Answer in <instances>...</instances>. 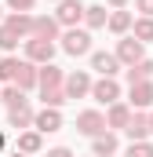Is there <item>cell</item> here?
<instances>
[{
	"instance_id": "cell-16",
	"label": "cell",
	"mask_w": 153,
	"mask_h": 157,
	"mask_svg": "<svg viewBox=\"0 0 153 157\" xmlns=\"http://www.w3.org/2000/svg\"><path fill=\"white\" fill-rule=\"evenodd\" d=\"M4 26H7V29H15L18 37H33V15H29V11H11Z\"/></svg>"
},
{
	"instance_id": "cell-18",
	"label": "cell",
	"mask_w": 153,
	"mask_h": 157,
	"mask_svg": "<svg viewBox=\"0 0 153 157\" xmlns=\"http://www.w3.org/2000/svg\"><path fill=\"white\" fill-rule=\"evenodd\" d=\"M33 121H37V113H33V106L26 102V106H18V110H7V124L11 128H33Z\"/></svg>"
},
{
	"instance_id": "cell-6",
	"label": "cell",
	"mask_w": 153,
	"mask_h": 157,
	"mask_svg": "<svg viewBox=\"0 0 153 157\" xmlns=\"http://www.w3.org/2000/svg\"><path fill=\"white\" fill-rule=\"evenodd\" d=\"M128 106L131 110H150L153 106V80H139L128 88Z\"/></svg>"
},
{
	"instance_id": "cell-9",
	"label": "cell",
	"mask_w": 153,
	"mask_h": 157,
	"mask_svg": "<svg viewBox=\"0 0 153 157\" xmlns=\"http://www.w3.org/2000/svg\"><path fill=\"white\" fill-rule=\"evenodd\" d=\"M84 11H88V7H84L80 0H62V4H58V11H55V18H58L66 29H73L76 22H84Z\"/></svg>"
},
{
	"instance_id": "cell-25",
	"label": "cell",
	"mask_w": 153,
	"mask_h": 157,
	"mask_svg": "<svg viewBox=\"0 0 153 157\" xmlns=\"http://www.w3.org/2000/svg\"><path fill=\"white\" fill-rule=\"evenodd\" d=\"M131 37L142 40V44H150L153 40V18H135V26H131Z\"/></svg>"
},
{
	"instance_id": "cell-7",
	"label": "cell",
	"mask_w": 153,
	"mask_h": 157,
	"mask_svg": "<svg viewBox=\"0 0 153 157\" xmlns=\"http://www.w3.org/2000/svg\"><path fill=\"white\" fill-rule=\"evenodd\" d=\"M91 84L95 80L88 77V70H73V73H66V95L69 99H84V95H91Z\"/></svg>"
},
{
	"instance_id": "cell-23",
	"label": "cell",
	"mask_w": 153,
	"mask_h": 157,
	"mask_svg": "<svg viewBox=\"0 0 153 157\" xmlns=\"http://www.w3.org/2000/svg\"><path fill=\"white\" fill-rule=\"evenodd\" d=\"M150 77H153V62H150V59L128 66V84H139V80H150Z\"/></svg>"
},
{
	"instance_id": "cell-17",
	"label": "cell",
	"mask_w": 153,
	"mask_h": 157,
	"mask_svg": "<svg viewBox=\"0 0 153 157\" xmlns=\"http://www.w3.org/2000/svg\"><path fill=\"white\" fill-rule=\"evenodd\" d=\"M47 88H66V73H62L55 62L40 66V91H47Z\"/></svg>"
},
{
	"instance_id": "cell-28",
	"label": "cell",
	"mask_w": 153,
	"mask_h": 157,
	"mask_svg": "<svg viewBox=\"0 0 153 157\" xmlns=\"http://www.w3.org/2000/svg\"><path fill=\"white\" fill-rule=\"evenodd\" d=\"M128 157H153V143H131Z\"/></svg>"
},
{
	"instance_id": "cell-26",
	"label": "cell",
	"mask_w": 153,
	"mask_h": 157,
	"mask_svg": "<svg viewBox=\"0 0 153 157\" xmlns=\"http://www.w3.org/2000/svg\"><path fill=\"white\" fill-rule=\"evenodd\" d=\"M18 62H22V59H15V55H4V59H0V80H4V84H11V80H15Z\"/></svg>"
},
{
	"instance_id": "cell-12",
	"label": "cell",
	"mask_w": 153,
	"mask_h": 157,
	"mask_svg": "<svg viewBox=\"0 0 153 157\" xmlns=\"http://www.w3.org/2000/svg\"><path fill=\"white\" fill-rule=\"evenodd\" d=\"M124 135H128L131 143H146V139L153 135V128H150V113H142V110H139V113L131 117V124L124 128Z\"/></svg>"
},
{
	"instance_id": "cell-19",
	"label": "cell",
	"mask_w": 153,
	"mask_h": 157,
	"mask_svg": "<svg viewBox=\"0 0 153 157\" xmlns=\"http://www.w3.org/2000/svg\"><path fill=\"white\" fill-rule=\"evenodd\" d=\"M84 26H88V29H102V26H110V11H106V4H91V7L84 11Z\"/></svg>"
},
{
	"instance_id": "cell-13",
	"label": "cell",
	"mask_w": 153,
	"mask_h": 157,
	"mask_svg": "<svg viewBox=\"0 0 153 157\" xmlns=\"http://www.w3.org/2000/svg\"><path fill=\"white\" fill-rule=\"evenodd\" d=\"M58 29H62V22L55 15H37L33 18V37H40V40H55Z\"/></svg>"
},
{
	"instance_id": "cell-29",
	"label": "cell",
	"mask_w": 153,
	"mask_h": 157,
	"mask_svg": "<svg viewBox=\"0 0 153 157\" xmlns=\"http://www.w3.org/2000/svg\"><path fill=\"white\" fill-rule=\"evenodd\" d=\"M33 4H37V0H7L11 11H33Z\"/></svg>"
},
{
	"instance_id": "cell-32",
	"label": "cell",
	"mask_w": 153,
	"mask_h": 157,
	"mask_svg": "<svg viewBox=\"0 0 153 157\" xmlns=\"http://www.w3.org/2000/svg\"><path fill=\"white\" fill-rule=\"evenodd\" d=\"M106 4H110V7H113V11H120V7H124V4H128V0H106Z\"/></svg>"
},
{
	"instance_id": "cell-20",
	"label": "cell",
	"mask_w": 153,
	"mask_h": 157,
	"mask_svg": "<svg viewBox=\"0 0 153 157\" xmlns=\"http://www.w3.org/2000/svg\"><path fill=\"white\" fill-rule=\"evenodd\" d=\"M135 26V18H131V11H110V33H117V37H124L128 29Z\"/></svg>"
},
{
	"instance_id": "cell-34",
	"label": "cell",
	"mask_w": 153,
	"mask_h": 157,
	"mask_svg": "<svg viewBox=\"0 0 153 157\" xmlns=\"http://www.w3.org/2000/svg\"><path fill=\"white\" fill-rule=\"evenodd\" d=\"M0 150H4V132H0Z\"/></svg>"
},
{
	"instance_id": "cell-1",
	"label": "cell",
	"mask_w": 153,
	"mask_h": 157,
	"mask_svg": "<svg viewBox=\"0 0 153 157\" xmlns=\"http://www.w3.org/2000/svg\"><path fill=\"white\" fill-rule=\"evenodd\" d=\"M62 51H66V55H73V59H80V55H88V51H91V33H88V29H66V33H62Z\"/></svg>"
},
{
	"instance_id": "cell-33",
	"label": "cell",
	"mask_w": 153,
	"mask_h": 157,
	"mask_svg": "<svg viewBox=\"0 0 153 157\" xmlns=\"http://www.w3.org/2000/svg\"><path fill=\"white\" fill-rule=\"evenodd\" d=\"M11 157H29V154H22V150H15V154H11Z\"/></svg>"
},
{
	"instance_id": "cell-5",
	"label": "cell",
	"mask_w": 153,
	"mask_h": 157,
	"mask_svg": "<svg viewBox=\"0 0 153 157\" xmlns=\"http://www.w3.org/2000/svg\"><path fill=\"white\" fill-rule=\"evenodd\" d=\"M26 59L37 62V66H47L55 59V40H40V37H29L26 40Z\"/></svg>"
},
{
	"instance_id": "cell-36",
	"label": "cell",
	"mask_w": 153,
	"mask_h": 157,
	"mask_svg": "<svg viewBox=\"0 0 153 157\" xmlns=\"http://www.w3.org/2000/svg\"><path fill=\"white\" fill-rule=\"evenodd\" d=\"M55 4H62V0H55Z\"/></svg>"
},
{
	"instance_id": "cell-10",
	"label": "cell",
	"mask_w": 153,
	"mask_h": 157,
	"mask_svg": "<svg viewBox=\"0 0 153 157\" xmlns=\"http://www.w3.org/2000/svg\"><path fill=\"white\" fill-rule=\"evenodd\" d=\"M11 84H18L22 91H29V88H40V70H37V62L22 59V62H18V70H15V80H11Z\"/></svg>"
},
{
	"instance_id": "cell-3",
	"label": "cell",
	"mask_w": 153,
	"mask_h": 157,
	"mask_svg": "<svg viewBox=\"0 0 153 157\" xmlns=\"http://www.w3.org/2000/svg\"><path fill=\"white\" fill-rule=\"evenodd\" d=\"M76 132L88 135V139H99V135L110 132V128H106V117H102L99 110H84V113H76Z\"/></svg>"
},
{
	"instance_id": "cell-27",
	"label": "cell",
	"mask_w": 153,
	"mask_h": 157,
	"mask_svg": "<svg viewBox=\"0 0 153 157\" xmlns=\"http://www.w3.org/2000/svg\"><path fill=\"white\" fill-rule=\"evenodd\" d=\"M18 33H15V29H7V26H0V51H15V48H18Z\"/></svg>"
},
{
	"instance_id": "cell-35",
	"label": "cell",
	"mask_w": 153,
	"mask_h": 157,
	"mask_svg": "<svg viewBox=\"0 0 153 157\" xmlns=\"http://www.w3.org/2000/svg\"><path fill=\"white\" fill-rule=\"evenodd\" d=\"M150 128H153V113H150Z\"/></svg>"
},
{
	"instance_id": "cell-11",
	"label": "cell",
	"mask_w": 153,
	"mask_h": 157,
	"mask_svg": "<svg viewBox=\"0 0 153 157\" xmlns=\"http://www.w3.org/2000/svg\"><path fill=\"white\" fill-rule=\"evenodd\" d=\"M131 117H135V110H131L128 102H113L110 113H106V128H110V132H124V128L131 124Z\"/></svg>"
},
{
	"instance_id": "cell-4",
	"label": "cell",
	"mask_w": 153,
	"mask_h": 157,
	"mask_svg": "<svg viewBox=\"0 0 153 157\" xmlns=\"http://www.w3.org/2000/svg\"><path fill=\"white\" fill-rule=\"evenodd\" d=\"M113 55L120 59V66H135V62H142V59H146V44H142V40H135V37H124L120 44H117Z\"/></svg>"
},
{
	"instance_id": "cell-14",
	"label": "cell",
	"mask_w": 153,
	"mask_h": 157,
	"mask_svg": "<svg viewBox=\"0 0 153 157\" xmlns=\"http://www.w3.org/2000/svg\"><path fill=\"white\" fill-rule=\"evenodd\" d=\"M33 128H37L40 135H51V132H58L62 128V113L58 110H51V106H44L37 113V121H33Z\"/></svg>"
},
{
	"instance_id": "cell-21",
	"label": "cell",
	"mask_w": 153,
	"mask_h": 157,
	"mask_svg": "<svg viewBox=\"0 0 153 157\" xmlns=\"http://www.w3.org/2000/svg\"><path fill=\"white\" fill-rule=\"evenodd\" d=\"M0 102H4L7 110H18V106H26L29 99H26V91H22L18 84H7V88L0 91Z\"/></svg>"
},
{
	"instance_id": "cell-2",
	"label": "cell",
	"mask_w": 153,
	"mask_h": 157,
	"mask_svg": "<svg viewBox=\"0 0 153 157\" xmlns=\"http://www.w3.org/2000/svg\"><path fill=\"white\" fill-rule=\"evenodd\" d=\"M91 99H95L99 106L120 102V84H117V77H99L95 84H91Z\"/></svg>"
},
{
	"instance_id": "cell-15",
	"label": "cell",
	"mask_w": 153,
	"mask_h": 157,
	"mask_svg": "<svg viewBox=\"0 0 153 157\" xmlns=\"http://www.w3.org/2000/svg\"><path fill=\"white\" fill-rule=\"evenodd\" d=\"M120 150V139H117V132H102L95 143H91V154L95 157H113Z\"/></svg>"
},
{
	"instance_id": "cell-31",
	"label": "cell",
	"mask_w": 153,
	"mask_h": 157,
	"mask_svg": "<svg viewBox=\"0 0 153 157\" xmlns=\"http://www.w3.org/2000/svg\"><path fill=\"white\" fill-rule=\"evenodd\" d=\"M47 157H73L69 146H55V150H47Z\"/></svg>"
},
{
	"instance_id": "cell-8",
	"label": "cell",
	"mask_w": 153,
	"mask_h": 157,
	"mask_svg": "<svg viewBox=\"0 0 153 157\" xmlns=\"http://www.w3.org/2000/svg\"><path fill=\"white\" fill-rule=\"evenodd\" d=\"M91 70L99 77H117L120 73V59L113 51H91Z\"/></svg>"
},
{
	"instance_id": "cell-30",
	"label": "cell",
	"mask_w": 153,
	"mask_h": 157,
	"mask_svg": "<svg viewBox=\"0 0 153 157\" xmlns=\"http://www.w3.org/2000/svg\"><path fill=\"white\" fill-rule=\"evenodd\" d=\"M135 7L142 11V18H153V0H135Z\"/></svg>"
},
{
	"instance_id": "cell-24",
	"label": "cell",
	"mask_w": 153,
	"mask_h": 157,
	"mask_svg": "<svg viewBox=\"0 0 153 157\" xmlns=\"http://www.w3.org/2000/svg\"><path fill=\"white\" fill-rule=\"evenodd\" d=\"M40 99H44V106H51V110H62V106L69 102L66 88H47V91H40Z\"/></svg>"
},
{
	"instance_id": "cell-22",
	"label": "cell",
	"mask_w": 153,
	"mask_h": 157,
	"mask_svg": "<svg viewBox=\"0 0 153 157\" xmlns=\"http://www.w3.org/2000/svg\"><path fill=\"white\" fill-rule=\"evenodd\" d=\"M15 150H22V154H40V150H44V139H40V132H37V128H33V132H22Z\"/></svg>"
}]
</instances>
